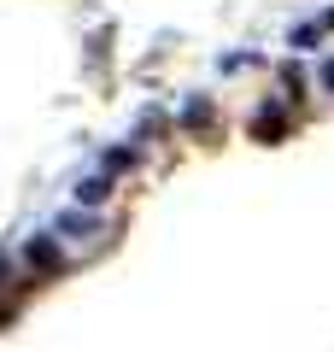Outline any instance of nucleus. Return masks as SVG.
<instances>
[{"label": "nucleus", "mask_w": 334, "mask_h": 352, "mask_svg": "<svg viewBox=\"0 0 334 352\" xmlns=\"http://www.w3.org/2000/svg\"><path fill=\"white\" fill-rule=\"evenodd\" d=\"M322 82H329V88H334V65H329V71H322Z\"/></svg>", "instance_id": "f257e3e1"}]
</instances>
